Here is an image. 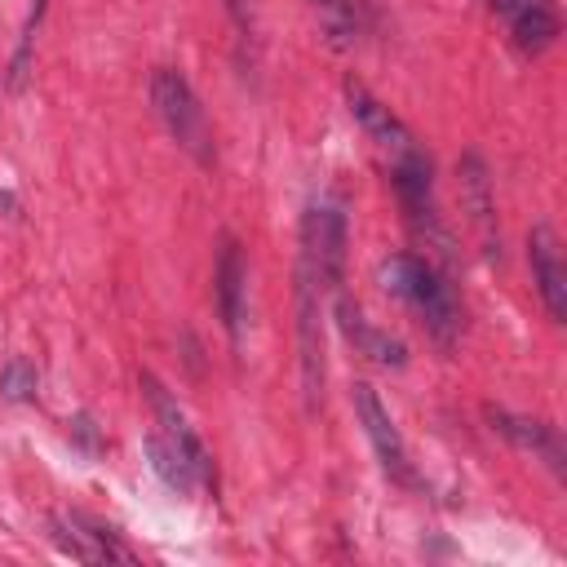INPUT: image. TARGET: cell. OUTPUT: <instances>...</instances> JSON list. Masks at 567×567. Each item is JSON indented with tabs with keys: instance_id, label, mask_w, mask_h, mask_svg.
I'll return each instance as SVG.
<instances>
[{
	"instance_id": "7c38bea8",
	"label": "cell",
	"mask_w": 567,
	"mask_h": 567,
	"mask_svg": "<svg viewBox=\"0 0 567 567\" xmlns=\"http://www.w3.org/2000/svg\"><path fill=\"white\" fill-rule=\"evenodd\" d=\"M337 323H341V332H346V341L363 354V359H372V363H381V368H403L408 363V346L399 341V337H390V332H381L377 323H368V315L354 306V301H337Z\"/></svg>"
},
{
	"instance_id": "6da1fadb",
	"label": "cell",
	"mask_w": 567,
	"mask_h": 567,
	"mask_svg": "<svg viewBox=\"0 0 567 567\" xmlns=\"http://www.w3.org/2000/svg\"><path fill=\"white\" fill-rule=\"evenodd\" d=\"M377 279L390 297H399L421 323L425 332L447 350L456 337H461V301H456V288L447 284V275L416 257V252H390L381 266H377Z\"/></svg>"
},
{
	"instance_id": "4fadbf2b",
	"label": "cell",
	"mask_w": 567,
	"mask_h": 567,
	"mask_svg": "<svg viewBox=\"0 0 567 567\" xmlns=\"http://www.w3.org/2000/svg\"><path fill=\"white\" fill-rule=\"evenodd\" d=\"M456 173H461V195H465V208L474 217V226L483 230V248L496 257L501 252V235H496V208H492V186H487V164L478 151H465L456 159Z\"/></svg>"
},
{
	"instance_id": "e0dca14e",
	"label": "cell",
	"mask_w": 567,
	"mask_h": 567,
	"mask_svg": "<svg viewBox=\"0 0 567 567\" xmlns=\"http://www.w3.org/2000/svg\"><path fill=\"white\" fill-rule=\"evenodd\" d=\"M0 208H9V213H18V199H13L9 190H0Z\"/></svg>"
},
{
	"instance_id": "2e32d148",
	"label": "cell",
	"mask_w": 567,
	"mask_h": 567,
	"mask_svg": "<svg viewBox=\"0 0 567 567\" xmlns=\"http://www.w3.org/2000/svg\"><path fill=\"white\" fill-rule=\"evenodd\" d=\"M71 434H75L84 447H97V430H93V421H89V416H75V421H71Z\"/></svg>"
},
{
	"instance_id": "30bf717a",
	"label": "cell",
	"mask_w": 567,
	"mask_h": 567,
	"mask_svg": "<svg viewBox=\"0 0 567 567\" xmlns=\"http://www.w3.org/2000/svg\"><path fill=\"white\" fill-rule=\"evenodd\" d=\"M346 106H350V115H354V124L381 146V151H390V155H399V151H408V146H416V137L408 133V124L385 106V102H377L354 75L346 80Z\"/></svg>"
},
{
	"instance_id": "8992f818",
	"label": "cell",
	"mask_w": 567,
	"mask_h": 567,
	"mask_svg": "<svg viewBox=\"0 0 567 567\" xmlns=\"http://www.w3.org/2000/svg\"><path fill=\"white\" fill-rule=\"evenodd\" d=\"M142 385H146V399H151V412H155V434L168 439V443L182 452V461L190 465V474H195L199 487H213V483H217V465H213L208 447L199 443V434L190 430V421H186V412L177 408V399H173L151 372H142Z\"/></svg>"
},
{
	"instance_id": "3957f363",
	"label": "cell",
	"mask_w": 567,
	"mask_h": 567,
	"mask_svg": "<svg viewBox=\"0 0 567 567\" xmlns=\"http://www.w3.org/2000/svg\"><path fill=\"white\" fill-rule=\"evenodd\" d=\"M297 270L323 292H337L346 275V217L332 204H310L301 213V261Z\"/></svg>"
},
{
	"instance_id": "ba28073f",
	"label": "cell",
	"mask_w": 567,
	"mask_h": 567,
	"mask_svg": "<svg viewBox=\"0 0 567 567\" xmlns=\"http://www.w3.org/2000/svg\"><path fill=\"white\" fill-rule=\"evenodd\" d=\"M527 266H532V284L545 301V315L554 323H567V266H563V248L549 221H536L527 230Z\"/></svg>"
},
{
	"instance_id": "5b68a950",
	"label": "cell",
	"mask_w": 567,
	"mask_h": 567,
	"mask_svg": "<svg viewBox=\"0 0 567 567\" xmlns=\"http://www.w3.org/2000/svg\"><path fill=\"white\" fill-rule=\"evenodd\" d=\"M350 403H354V416H359V425H363V434H368V443H372V452H377L385 478L399 483V487H416V470H412V461H408V443H403V434H399L390 408L381 403V394H377L368 381H354Z\"/></svg>"
},
{
	"instance_id": "52a82bcc",
	"label": "cell",
	"mask_w": 567,
	"mask_h": 567,
	"mask_svg": "<svg viewBox=\"0 0 567 567\" xmlns=\"http://www.w3.org/2000/svg\"><path fill=\"white\" fill-rule=\"evenodd\" d=\"M53 540H58L62 554H71L80 563H137V554L106 523H97L80 509L53 518Z\"/></svg>"
},
{
	"instance_id": "8fae6325",
	"label": "cell",
	"mask_w": 567,
	"mask_h": 567,
	"mask_svg": "<svg viewBox=\"0 0 567 567\" xmlns=\"http://www.w3.org/2000/svg\"><path fill=\"white\" fill-rule=\"evenodd\" d=\"M213 292H217V315H221V328L230 332V341H239L244 310H248V266H244V252H239V244H235L230 235L221 239V252H217Z\"/></svg>"
},
{
	"instance_id": "277c9868",
	"label": "cell",
	"mask_w": 567,
	"mask_h": 567,
	"mask_svg": "<svg viewBox=\"0 0 567 567\" xmlns=\"http://www.w3.org/2000/svg\"><path fill=\"white\" fill-rule=\"evenodd\" d=\"M390 182H394V195L408 213V221L447 248V230L439 221V204H434V159L421 151V146H408L399 155H390Z\"/></svg>"
},
{
	"instance_id": "5bb4252c",
	"label": "cell",
	"mask_w": 567,
	"mask_h": 567,
	"mask_svg": "<svg viewBox=\"0 0 567 567\" xmlns=\"http://www.w3.org/2000/svg\"><path fill=\"white\" fill-rule=\"evenodd\" d=\"M332 49H350L363 31V0H310Z\"/></svg>"
},
{
	"instance_id": "7a4b0ae2",
	"label": "cell",
	"mask_w": 567,
	"mask_h": 567,
	"mask_svg": "<svg viewBox=\"0 0 567 567\" xmlns=\"http://www.w3.org/2000/svg\"><path fill=\"white\" fill-rule=\"evenodd\" d=\"M151 106L159 115V124L168 128V137L195 159V164H213V124L190 89V80L173 66H159L151 75Z\"/></svg>"
},
{
	"instance_id": "9c48e42d",
	"label": "cell",
	"mask_w": 567,
	"mask_h": 567,
	"mask_svg": "<svg viewBox=\"0 0 567 567\" xmlns=\"http://www.w3.org/2000/svg\"><path fill=\"white\" fill-rule=\"evenodd\" d=\"M483 416L492 421V430H496L501 439H509L518 452L540 456V461L549 465V474H558V478H563V470H567V447H563L558 425L536 421V416H518V412H505V408H492V403L483 408Z\"/></svg>"
},
{
	"instance_id": "9a60e30c",
	"label": "cell",
	"mask_w": 567,
	"mask_h": 567,
	"mask_svg": "<svg viewBox=\"0 0 567 567\" xmlns=\"http://www.w3.org/2000/svg\"><path fill=\"white\" fill-rule=\"evenodd\" d=\"M35 390H40V372H35V363L31 359H9L4 363V372H0V394L9 399V403H35Z\"/></svg>"
}]
</instances>
